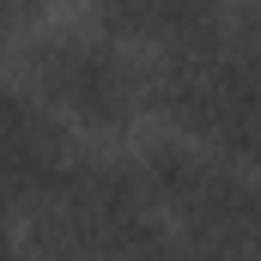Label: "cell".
<instances>
[{"mask_svg": "<svg viewBox=\"0 0 261 261\" xmlns=\"http://www.w3.org/2000/svg\"><path fill=\"white\" fill-rule=\"evenodd\" d=\"M37 67H43V91L61 103L67 116L97 122V128L128 122L134 97H140L134 67L110 43H97V37H55V43H43Z\"/></svg>", "mask_w": 261, "mask_h": 261, "instance_id": "obj_1", "label": "cell"}, {"mask_svg": "<svg viewBox=\"0 0 261 261\" xmlns=\"http://www.w3.org/2000/svg\"><path fill=\"white\" fill-rule=\"evenodd\" d=\"M103 12H110L122 31L158 37V43H170V49L206 43V37L219 31V0H103Z\"/></svg>", "mask_w": 261, "mask_h": 261, "instance_id": "obj_2", "label": "cell"}, {"mask_svg": "<svg viewBox=\"0 0 261 261\" xmlns=\"http://www.w3.org/2000/svg\"><path fill=\"white\" fill-rule=\"evenodd\" d=\"M12 6H18V0H0V18H6V12H12Z\"/></svg>", "mask_w": 261, "mask_h": 261, "instance_id": "obj_3", "label": "cell"}]
</instances>
